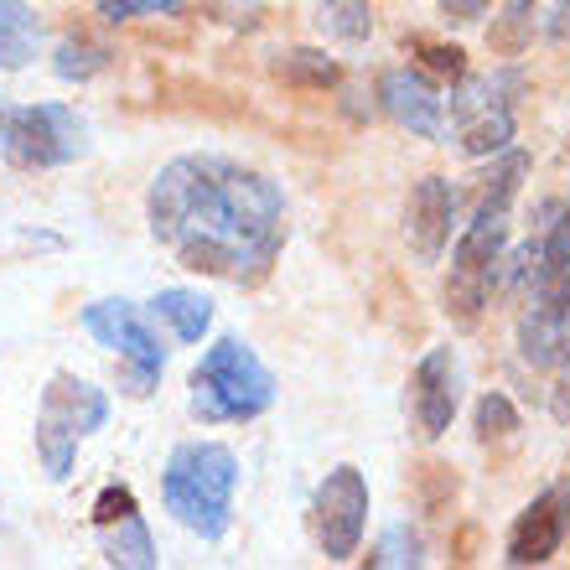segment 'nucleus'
Wrapping results in <instances>:
<instances>
[{"label":"nucleus","instance_id":"1","mask_svg":"<svg viewBox=\"0 0 570 570\" xmlns=\"http://www.w3.org/2000/svg\"><path fill=\"white\" fill-rule=\"evenodd\" d=\"M150 234L197 275L259 281L285 244V197L265 171L228 156H177L150 181Z\"/></svg>","mask_w":570,"mask_h":570},{"label":"nucleus","instance_id":"2","mask_svg":"<svg viewBox=\"0 0 570 570\" xmlns=\"http://www.w3.org/2000/svg\"><path fill=\"white\" fill-rule=\"evenodd\" d=\"M524 156L509 150L498 171L482 181V203L472 213V224L462 228V239L451 249V271H446V316L456 327H478L488 301H493V285L503 275V249H509V203L519 193V177H524Z\"/></svg>","mask_w":570,"mask_h":570},{"label":"nucleus","instance_id":"3","mask_svg":"<svg viewBox=\"0 0 570 570\" xmlns=\"http://www.w3.org/2000/svg\"><path fill=\"white\" fill-rule=\"evenodd\" d=\"M234 493H239V456L218 441H187L171 451V462L161 472L166 513L203 540H218L228 529Z\"/></svg>","mask_w":570,"mask_h":570},{"label":"nucleus","instance_id":"4","mask_svg":"<svg viewBox=\"0 0 570 570\" xmlns=\"http://www.w3.org/2000/svg\"><path fill=\"white\" fill-rule=\"evenodd\" d=\"M275 405V379L239 337H218L193 368V415L208 425H244Z\"/></svg>","mask_w":570,"mask_h":570},{"label":"nucleus","instance_id":"5","mask_svg":"<svg viewBox=\"0 0 570 570\" xmlns=\"http://www.w3.org/2000/svg\"><path fill=\"white\" fill-rule=\"evenodd\" d=\"M89 146V125L68 105H0V150L11 166L47 171L68 166Z\"/></svg>","mask_w":570,"mask_h":570},{"label":"nucleus","instance_id":"6","mask_svg":"<svg viewBox=\"0 0 570 570\" xmlns=\"http://www.w3.org/2000/svg\"><path fill=\"white\" fill-rule=\"evenodd\" d=\"M109 421V400L105 390H94L89 379L73 374H52L37 410V456H42L47 478H68L73 472V451L83 435H94Z\"/></svg>","mask_w":570,"mask_h":570},{"label":"nucleus","instance_id":"7","mask_svg":"<svg viewBox=\"0 0 570 570\" xmlns=\"http://www.w3.org/2000/svg\"><path fill=\"white\" fill-rule=\"evenodd\" d=\"M513 94H519V73H482L466 78L462 89H451L446 115L451 136L466 156H498L513 140Z\"/></svg>","mask_w":570,"mask_h":570},{"label":"nucleus","instance_id":"8","mask_svg":"<svg viewBox=\"0 0 570 570\" xmlns=\"http://www.w3.org/2000/svg\"><path fill=\"white\" fill-rule=\"evenodd\" d=\"M83 327H89L105 347H115V353H120V363H125V394L146 400V394L156 390L161 368H166V347H161V337L150 332L146 312H140V306H130V301H94V306H83Z\"/></svg>","mask_w":570,"mask_h":570},{"label":"nucleus","instance_id":"9","mask_svg":"<svg viewBox=\"0 0 570 570\" xmlns=\"http://www.w3.org/2000/svg\"><path fill=\"white\" fill-rule=\"evenodd\" d=\"M368 529V478L358 466H332L312 498V534L327 560H353Z\"/></svg>","mask_w":570,"mask_h":570},{"label":"nucleus","instance_id":"10","mask_svg":"<svg viewBox=\"0 0 570 570\" xmlns=\"http://www.w3.org/2000/svg\"><path fill=\"white\" fill-rule=\"evenodd\" d=\"M456 405H462V363L451 347H431L410 374V410H415V425L425 441L451 431Z\"/></svg>","mask_w":570,"mask_h":570},{"label":"nucleus","instance_id":"11","mask_svg":"<svg viewBox=\"0 0 570 570\" xmlns=\"http://www.w3.org/2000/svg\"><path fill=\"white\" fill-rule=\"evenodd\" d=\"M566 534H570V482H556V488H544V493L513 519L509 566H544V560H556Z\"/></svg>","mask_w":570,"mask_h":570},{"label":"nucleus","instance_id":"12","mask_svg":"<svg viewBox=\"0 0 570 570\" xmlns=\"http://www.w3.org/2000/svg\"><path fill=\"white\" fill-rule=\"evenodd\" d=\"M524 281H529V312L570 322V213H560L550 224L540 249H529Z\"/></svg>","mask_w":570,"mask_h":570},{"label":"nucleus","instance_id":"13","mask_svg":"<svg viewBox=\"0 0 570 570\" xmlns=\"http://www.w3.org/2000/svg\"><path fill=\"white\" fill-rule=\"evenodd\" d=\"M379 105L410 136H425V140L446 136V99H441V89L421 68H394V73L379 78Z\"/></svg>","mask_w":570,"mask_h":570},{"label":"nucleus","instance_id":"14","mask_svg":"<svg viewBox=\"0 0 570 570\" xmlns=\"http://www.w3.org/2000/svg\"><path fill=\"white\" fill-rule=\"evenodd\" d=\"M451 218H456V193L446 177H421L405 203V239L421 265H435L451 239Z\"/></svg>","mask_w":570,"mask_h":570},{"label":"nucleus","instance_id":"15","mask_svg":"<svg viewBox=\"0 0 570 570\" xmlns=\"http://www.w3.org/2000/svg\"><path fill=\"white\" fill-rule=\"evenodd\" d=\"M42 47V21L27 0H0V68H27Z\"/></svg>","mask_w":570,"mask_h":570},{"label":"nucleus","instance_id":"16","mask_svg":"<svg viewBox=\"0 0 570 570\" xmlns=\"http://www.w3.org/2000/svg\"><path fill=\"white\" fill-rule=\"evenodd\" d=\"M150 316H161L177 343H203V332L213 327V301L197 291H161L150 301Z\"/></svg>","mask_w":570,"mask_h":570},{"label":"nucleus","instance_id":"17","mask_svg":"<svg viewBox=\"0 0 570 570\" xmlns=\"http://www.w3.org/2000/svg\"><path fill=\"white\" fill-rule=\"evenodd\" d=\"M99 540H105V560L109 566H156V544H150V529L136 509L120 513V519H109L99 524Z\"/></svg>","mask_w":570,"mask_h":570},{"label":"nucleus","instance_id":"18","mask_svg":"<svg viewBox=\"0 0 570 570\" xmlns=\"http://www.w3.org/2000/svg\"><path fill=\"white\" fill-rule=\"evenodd\" d=\"M316 11H322L316 27L337 37V42H368V31H374V16H368L363 0H322Z\"/></svg>","mask_w":570,"mask_h":570},{"label":"nucleus","instance_id":"19","mask_svg":"<svg viewBox=\"0 0 570 570\" xmlns=\"http://www.w3.org/2000/svg\"><path fill=\"white\" fill-rule=\"evenodd\" d=\"M275 78L332 89V83H337V62H332L327 52H312V47H291V52H281V62H275Z\"/></svg>","mask_w":570,"mask_h":570},{"label":"nucleus","instance_id":"20","mask_svg":"<svg viewBox=\"0 0 570 570\" xmlns=\"http://www.w3.org/2000/svg\"><path fill=\"white\" fill-rule=\"evenodd\" d=\"M529 6H534V0H509L503 27L488 31V42H493L498 52H519V47L529 42V31H534V16H529Z\"/></svg>","mask_w":570,"mask_h":570},{"label":"nucleus","instance_id":"21","mask_svg":"<svg viewBox=\"0 0 570 570\" xmlns=\"http://www.w3.org/2000/svg\"><path fill=\"white\" fill-rule=\"evenodd\" d=\"M105 47H94V42H83V37H68V42L58 47V73L62 78H94L99 68H105Z\"/></svg>","mask_w":570,"mask_h":570},{"label":"nucleus","instance_id":"22","mask_svg":"<svg viewBox=\"0 0 570 570\" xmlns=\"http://www.w3.org/2000/svg\"><path fill=\"white\" fill-rule=\"evenodd\" d=\"M519 431V410H513L509 394H482L478 400V435L482 441H498V435Z\"/></svg>","mask_w":570,"mask_h":570},{"label":"nucleus","instance_id":"23","mask_svg":"<svg viewBox=\"0 0 570 570\" xmlns=\"http://www.w3.org/2000/svg\"><path fill=\"white\" fill-rule=\"evenodd\" d=\"M421 560H425L421 556V540H415L405 524L390 529V534H384V540L368 550V566H421Z\"/></svg>","mask_w":570,"mask_h":570},{"label":"nucleus","instance_id":"24","mask_svg":"<svg viewBox=\"0 0 570 570\" xmlns=\"http://www.w3.org/2000/svg\"><path fill=\"white\" fill-rule=\"evenodd\" d=\"M415 52H421V73L425 78H456L466 73V62H462V47H451V42H415Z\"/></svg>","mask_w":570,"mask_h":570},{"label":"nucleus","instance_id":"25","mask_svg":"<svg viewBox=\"0 0 570 570\" xmlns=\"http://www.w3.org/2000/svg\"><path fill=\"white\" fill-rule=\"evenodd\" d=\"M187 0H99V16L105 21H130V16H171Z\"/></svg>","mask_w":570,"mask_h":570},{"label":"nucleus","instance_id":"26","mask_svg":"<svg viewBox=\"0 0 570 570\" xmlns=\"http://www.w3.org/2000/svg\"><path fill=\"white\" fill-rule=\"evenodd\" d=\"M556 415L570 421V353L560 358V379H556Z\"/></svg>","mask_w":570,"mask_h":570},{"label":"nucleus","instance_id":"27","mask_svg":"<svg viewBox=\"0 0 570 570\" xmlns=\"http://www.w3.org/2000/svg\"><path fill=\"white\" fill-rule=\"evenodd\" d=\"M441 6H446L456 21H472V16H482V6H488V0H441Z\"/></svg>","mask_w":570,"mask_h":570},{"label":"nucleus","instance_id":"28","mask_svg":"<svg viewBox=\"0 0 570 570\" xmlns=\"http://www.w3.org/2000/svg\"><path fill=\"white\" fill-rule=\"evenodd\" d=\"M560 6H570V0H560Z\"/></svg>","mask_w":570,"mask_h":570}]
</instances>
